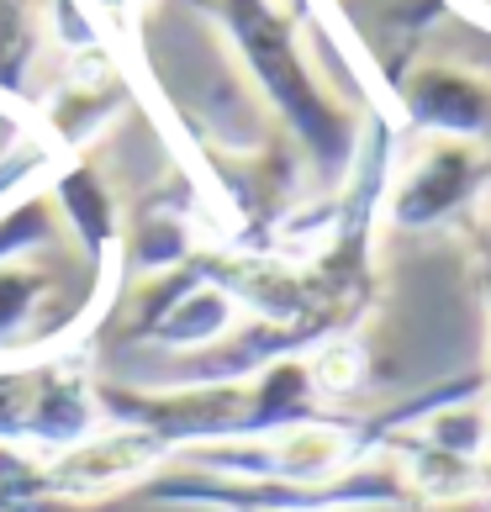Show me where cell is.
<instances>
[{
  "label": "cell",
  "instance_id": "6da1fadb",
  "mask_svg": "<svg viewBox=\"0 0 491 512\" xmlns=\"http://www.w3.org/2000/svg\"><path fill=\"white\" fill-rule=\"evenodd\" d=\"M191 6H201L212 22L228 27L243 69L254 74V85L275 106V117L291 127L317 185L338 191L354 169L360 138H354V117L333 101V90L307 64L301 11L286 6V0H191Z\"/></svg>",
  "mask_w": 491,
  "mask_h": 512
},
{
  "label": "cell",
  "instance_id": "7a4b0ae2",
  "mask_svg": "<svg viewBox=\"0 0 491 512\" xmlns=\"http://www.w3.org/2000/svg\"><path fill=\"white\" fill-rule=\"evenodd\" d=\"M491 175V148L470 138H428L418 154L391 175L386 191V217L407 233L418 227H439L449 217H460L476 191Z\"/></svg>",
  "mask_w": 491,
  "mask_h": 512
},
{
  "label": "cell",
  "instance_id": "3957f363",
  "mask_svg": "<svg viewBox=\"0 0 491 512\" xmlns=\"http://www.w3.org/2000/svg\"><path fill=\"white\" fill-rule=\"evenodd\" d=\"M396 106L428 138L486 143L491 138V69L460 64V59L412 64L396 80Z\"/></svg>",
  "mask_w": 491,
  "mask_h": 512
},
{
  "label": "cell",
  "instance_id": "277c9868",
  "mask_svg": "<svg viewBox=\"0 0 491 512\" xmlns=\"http://www.w3.org/2000/svg\"><path fill=\"white\" fill-rule=\"evenodd\" d=\"M164 460V444L148 439L138 428H106V433H90V439L69 444L53 454V465L37 470L43 481V497H64V502H96L122 491L127 481H138L143 470H154Z\"/></svg>",
  "mask_w": 491,
  "mask_h": 512
},
{
  "label": "cell",
  "instance_id": "5b68a950",
  "mask_svg": "<svg viewBox=\"0 0 491 512\" xmlns=\"http://www.w3.org/2000/svg\"><path fill=\"white\" fill-rule=\"evenodd\" d=\"M122 106H127L122 69L111 64L101 48L74 53V69L64 74V85L53 90V101H48V132L64 148H85Z\"/></svg>",
  "mask_w": 491,
  "mask_h": 512
},
{
  "label": "cell",
  "instance_id": "8992f818",
  "mask_svg": "<svg viewBox=\"0 0 491 512\" xmlns=\"http://www.w3.org/2000/svg\"><path fill=\"white\" fill-rule=\"evenodd\" d=\"M396 449V460L407 470V486L418 507H460L470 497H491V476H486V460H460V454H444L433 449L418 433H396L386 444Z\"/></svg>",
  "mask_w": 491,
  "mask_h": 512
},
{
  "label": "cell",
  "instance_id": "52a82bcc",
  "mask_svg": "<svg viewBox=\"0 0 491 512\" xmlns=\"http://www.w3.org/2000/svg\"><path fill=\"white\" fill-rule=\"evenodd\" d=\"M238 328V301L228 291H217L212 280H201L196 291H185L175 307H169L154 328H148L143 344H154L159 354H201V349H212L222 344Z\"/></svg>",
  "mask_w": 491,
  "mask_h": 512
},
{
  "label": "cell",
  "instance_id": "ba28073f",
  "mask_svg": "<svg viewBox=\"0 0 491 512\" xmlns=\"http://www.w3.org/2000/svg\"><path fill=\"white\" fill-rule=\"evenodd\" d=\"M481 396H460V402L433 407L423 417L418 439H428L444 454H460V460H491V407L481 402Z\"/></svg>",
  "mask_w": 491,
  "mask_h": 512
},
{
  "label": "cell",
  "instance_id": "9c48e42d",
  "mask_svg": "<svg viewBox=\"0 0 491 512\" xmlns=\"http://www.w3.org/2000/svg\"><path fill=\"white\" fill-rule=\"evenodd\" d=\"M307 370L317 381V396H360L370 386V354L360 338H328L323 349L307 354Z\"/></svg>",
  "mask_w": 491,
  "mask_h": 512
},
{
  "label": "cell",
  "instance_id": "30bf717a",
  "mask_svg": "<svg viewBox=\"0 0 491 512\" xmlns=\"http://www.w3.org/2000/svg\"><path fill=\"white\" fill-rule=\"evenodd\" d=\"M486 301H491V249H486ZM486 391H491V375H486ZM486 476H491V460H486Z\"/></svg>",
  "mask_w": 491,
  "mask_h": 512
}]
</instances>
